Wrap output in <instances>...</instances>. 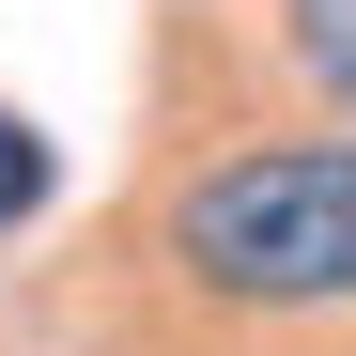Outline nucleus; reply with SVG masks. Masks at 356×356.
I'll return each mask as SVG.
<instances>
[{
    "label": "nucleus",
    "mask_w": 356,
    "mask_h": 356,
    "mask_svg": "<svg viewBox=\"0 0 356 356\" xmlns=\"http://www.w3.org/2000/svg\"><path fill=\"white\" fill-rule=\"evenodd\" d=\"M170 264L232 310H356V140H264L170 186Z\"/></svg>",
    "instance_id": "obj_1"
},
{
    "label": "nucleus",
    "mask_w": 356,
    "mask_h": 356,
    "mask_svg": "<svg viewBox=\"0 0 356 356\" xmlns=\"http://www.w3.org/2000/svg\"><path fill=\"white\" fill-rule=\"evenodd\" d=\"M31 202H47V140H31V124H16V108H0V232H16V217H31Z\"/></svg>",
    "instance_id": "obj_3"
},
{
    "label": "nucleus",
    "mask_w": 356,
    "mask_h": 356,
    "mask_svg": "<svg viewBox=\"0 0 356 356\" xmlns=\"http://www.w3.org/2000/svg\"><path fill=\"white\" fill-rule=\"evenodd\" d=\"M279 47L325 108H356V0H279Z\"/></svg>",
    "instance_id": "obj_2"
}]
</instances>
